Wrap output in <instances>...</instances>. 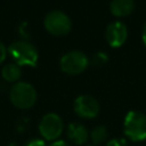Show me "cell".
Returning a JSON list of instances; mask_svg holds the SVG:
<instances>
[{
    "label": "cell",
    "mask_w": 146,
    "mask_h": 146,
    "mask_svg": "<svg viewBox=\"0 0 146 146\" xmlns=\"http://www.w3.org/2000/svg\"><path fill=\"white\" fill-rule=\"evenodd\" d=\"M123 132L125 139L139 143L146 139V114L140 111L131 110L123 120Z\"/></svg>",
    "instance_id": "obj_1"
},
{
    "label": "cell",
    "mask_w": 146,
    "mask_h": 146,
    "mask_svg": "<svg viewBox=\"0 0 146 146\" xmlns=\"http://www.w3.org/2000/svg\"><path fill=\"white\" fill-rule=\"evenodd\" d=\"M9 98L14 106L21 110H27L32 107L38 98L35 88L25 81L15 82L9 90Z\"/></svg>",
    "instance_id": "obj_2"
},
{
    "label": "cell",
    "mask_w": 146,
    "mask_h": 146,
    "mask_svg": "<svg viewBox=\"0 0 146 146\" xmlns=\"http://www.w3.org/2000/svg\"><path fill=\"white\" fill-rule=\"evenodd\" d=\"M8 51L17 65L35 66L38 63V50L29 41L18 40L9 44Z\"/></svg>",
    "instance_id": "obj_3"
},
{
    "label": "cell",
    "mask_w": 146,
    "mask_h": 146,
    "mask_svg": "<svg viewBox=\"0 0 146 146\" xmlns=\"http://www.w3.org/2000/svg\"><path fill=\"white\" fill-rule=\"evenodd\" d=\"M43 25L46 30L56 36L66 35L72 29L71 18L62 10L54 9L46 14L43 19Z\"/></svg>",
    "instance_id": "obj_4"
},
{
    "label": "cell",
    "mask_w": 146,
    "mask_h": 146,
    "mask_svg": "<svg viewBox=\"0 0 146 146\" xmlns=\"http://www.w3.org/2000/svg\"><path fill=\"white\" fill-rule=\"evenodd\" d=\"M89 59L87 55L80 50H72L64 54L59 60L60 70L70 75H78L88 67Z\"/></svg>",
    "instance_id": "obj_5"
},
{
    "label": "cell",
    "mask_w": 146,
    "mask_h": 146,
    "mask_svg": "<svg viewBox=\"0 0 146 146\" xmlns=\"http://www.w3.org/2000/svg\"><path fill=\"white\" fill-rule=\"evenodd\" d=\"M64 130V123L62 117L57 113L44 114L39 122V132L43 140L55 141L62 135Z\"/></svg>",
    "instance_id": "obj_6"
},
{
    "label": "cell",
    "mask_w": 146,
    "mask_h": 146,
    "mask_svg": "<svg viewBox=\"0 0 146 146\" xmlns=\"http://www.w3.org/2000/svg\"><path fill=\"white\" fill-rule=\"evenodd\" d=\"M73 110L75 114L82 119H94L100 112V105L98 100L90 95H80L73 103Z\"/></svg>",
    "instance_id": "obj_7"
},
{
    "label": "cell",
    "mask_w": 146,
    "mask_h": 146,
    "mask_svg": "<svg viewBox=\"0 0 146 146\" xmlns=\"http://www.w3.org/2000/svg\"><path fill=\"white\" fill-rule=\"evenodd\" d=\"M128 38V29L124 23L120 21H114L106 26L105 39L107 43L113 48L121 47Z\"/></svg>",
    "instance_id": "obj_8"
},
{
    "label": "cell",
    "mask_w": 146,
    "mask_h": 146,
    "mask_svg": "<svg viewBox=\"0 0 146 146\" xmlns=\"http://www.w3.org/2000/svg\"><path fill=\"white\" fill-rule=\"evenodd\" d=\"M67 138L75 145H84L89 139V131L79 122H71L66 128Z\"/></svg>",
    "instance_id": "obj_9"
},
{
    "label": "cell",
    "mask_w": 146,
    "mask_h": 146,
    "mask_svg": "<svg viewBox=\"0 0 146 146\" xmlns=\"http://www.w3.org/2000/svg\"><path fill=\"white\" fill-rule=\"evenodd\" d=\"M135 9L133 0H112L110 2V11L116 17H124Z\"/></svg>",
    "instance_id": "obj_10"
},
{
    "label": "cell",
    "mask_w": 146,
    "mask_h": 146,
    "mask_svg": "<svg viewBox=\"0 0 146 146\" xmlns=\"http://www.w3.org/2000/svg\"><path fill=\"white\" fill-rule=\"evenodd\" d=\"M21 74H22L21 67L16 63H8L3 65L1 70L2 78L8 82H16L21 78Z\"/></svg>",
    "instance_id": "obj_11"
},
{
    "label": "cell",
    "mask_w": 146,
    "mask_h": 146,
    "mask_svg": "<svg viewBox=\"0 0 146 146\" xmlns=\"http://www.w3.org/2000/svg\"><path fill=\"white\" fill-rule=\"evenodd\" d=\"M107 137H108L107 128L103 124H99V125L95 127L91 130V132L89 133V138L91 139L92 145H95V146H98V145L105 143L107 140Z\"/></svg>",
    "instance_id": "obj_12"
},
{
    "label": "cell",
    "mask_w": 146,
    "mask_h": 146,
    "mask_svg": "<svg viewBox=\"0 0 146 146\" xmlns=\"http://www.w3.org/2000/svg\"><path fill=\"white\" fill-rule=\"evenodd\" d=\"M106 146H128L125 138H112L106 141Z\"/></svg>",
    "instance_id": "obj_13"
},
{
    "label": "cell",
    "mask_w": 146,
    "mask_h": 146,
    "mask_svg": "<svg viewBox=\"0 0 146 146\" xmlns=\"http://www.w3.org/2000/svg\"><path fill=\"white\" fill-rule=\"evenodd\" d=\"M24 146H47V145L42 138H32V139L27 140Z\"/></svg>",
    "instance_id": "obj_14"
},
{
    "label": "cell",
    "mask_w": 146,
    "mask_h": 146,
    "mask_svg": "<svg viewBox=\"0 0 146 146\" xmlns=\"http://www.w3.org/2000/svg\"><path fill=\"white\" fill-rule=\"evenodd\" d=\"M6 52H7L6 48H5L3 43L0 41V64L5 60V58H6Z\"/></svg>",
    "instance_id": "obj_15"
},
{
    "label": "cell",
    "mask_w": 146,
    "mask_h": 146,
    "mask_svg": "<svg viewBox=\"0 0 146 146\" xmlns=\"http://www.w3.org/2000/svg\"><path fill=\"white\" fill-rule=\"evenodd\" d=\"M49 146H72V145H70L67 141H64V140H55Z\"/></svg>",
    "instance_id": "obj_16"
},
{
    "label": "cell",
    "mask_w": 146,
    "mask_h": 146,
    "mask_svg": "<svg viewBox=\"0 0 146 146\" xmlns=\"http://www.w3.org/2000/svg\"><path fill=\"white\" fill-rule=\"evenodd\" d=\"M141 39H143V42H144V44H145V47H146V22H145V24H144V26H143Z\"/></svg>",
    "instance_id": "obj_17"
},
{
    "label": "cell",
    "mask_w": 146,
    "mask_h": 146,
    "mask_svg": "<svg viewBox=\"0 0 146 146\" xmlns=\"http://www.w3.org/2000/svg\"><path fill=\"white\" fill-rule=\"evenodd\" d=\"M87 146H95V145H87Z\"/></svg>",
    "instance_id": "obj_18"
}]
</instances>
